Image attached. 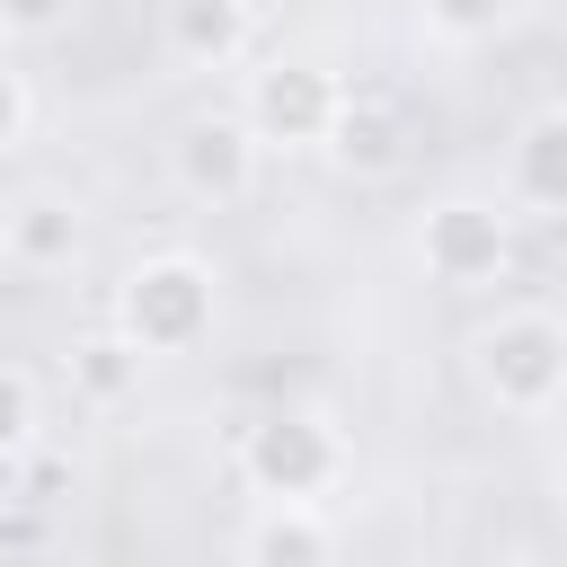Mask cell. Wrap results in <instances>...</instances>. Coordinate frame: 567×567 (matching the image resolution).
Wrapping results in <instances>:
<instances>
[{"label": "cell", "instance_id": "15", "mask_svg": "<svg viewBox=\"0 0 567 567\" xmlns=\"http://www.w3.org/2000/svg\"><path fill=\"white\" fill-rule=\"evenodd\" d=\"M27 425H35V399H27V381H18V372H0V452H18V443H27Z\"/></svg>", "mask_w": 567, "mask_h": 567}, {"label": "cell", "instance_id": "3", "mask_svg": "<svg viewBox=\"0 0 567 567\" xmlns=\"http://www.w3.org/2000/svg\"><path fill=\"white\" fill-rule=\"evenodd\" d=\"M239 478L266 505H319L346 478V434L319 408H275V416H257L239 434Z\"/></svg>", "mask_w": 567, "mask_h": 567}, {"label": "cell", "instance_id": "13", "mask_svg": "<svg viewBox=\"0 0 567 567\" xmlns=\"http://www.w3.org/2000/svg\"><path fill=\"white\" fill-rule=\"evenodd\" d=\"M416 18L443 44H487V35H505L523 18V0H416Z\"/></svg>", "mask_w": 567, "mask_h": 567}, {"label": "cell", "instance_id": "16", "mask_svg": "<svg viewBox=\"0 0 567 567\" xmlns=\"http://www.w3.org/2000/svg\"><path fill=\"white\" fill-rule=\"evenodd\" d=\"M27 115H35V106H27V80H18V71H0V151H18V142H27Z\"/></svg>", "mask_w": 567, "mask_h": 567}, {"label": "cell", "instance_id": "11", "mask_svg": "<svg viewBox=\"0 0 567 567\" xmlns=\"http://www.w3.org/2000/svg\"><path fill=\"white\" fill-rule=\"evenodd\" d=\"M505 177H514V204H532V213H558V221H567V106H549V115H532V124L514 133Z\"/></svg>", "mask_w": 567, "mask_h": 567}, {"label": "cell", "instance_id": "17", "mask_svg": "<svg viewBox=\"0 0 567 567\" xmlns=\"http://www.w3.org/2000/svg\"><path fill=\"white\" fill-rule=\"evenodd\" d=\"M558 523H567V470H558Z\"/></svg>", "mask_w": 567, "mask_h": 567}, {"label": "cell", "instance_id": "9", "mask_svg": "<svg viewBox=\"0 0 567 567\" xmlns=\"http://www.w3.org/2000/svg\"><path fill=\"white\" fill-rule=\"evenodd\" d=\"M239 567H337V523L319 505H257L239 532Z\"/></svg>", "mask_w": 567, "mask_h": 567}, {"label": "cell", "instance_id": "7", "mask_svg": "<svg viewBox=\"0 0 567 567\" xmlns=\"http://www.w3.org/2000/svg\"><path fill=\"white\" fill-rule=\"evenodd\" d=\"M80 248H89V230H80V213L62 204V195H18L9 213H0V257L9 266H27V275H62V266H80Z\"/></svg>", "mask_w": 567, "mask_h": 567}, {"label": "cell", "instance_id": "6", "mask_svg": "<svg viewBox=\"0 0 567 567\" xmlns=\"http://www.w3.org/2000/svg\"><path fill=\"white\" fill-rule=\"evenodd\" d=\"M257 133L239 124V115H195L177 142H168V177H177V195L186 204H213V213H230V204H248L257 195Z\"/></svg>", "mask_w": 567, "mask_h": 567}, {"label": "cell", "instance_id": "5", "mask_svg": "<svg viewBox=\"0 0 567 567\" xmlns=\"http://www.w3.org/2000/svg\"><path fill=\"white\" fill-rule=\"evenodd\" d=\"M505 257H514V221H505L487 195H443V204H425V221H416V266H425L434 284H452V292L496 284Z\"/></svg>", "mask_w": 567, "mask_h": 567}, {"label": "cell", "instance_id": "8", "mask_svg": "<svg viewBox=\"0 0 567 567\" xmlns=\"http://www.w3.org/2000/svg\"><path fill=\"white\" fill-rule=\"evenodd\" d=\"M257 44V0H168V53L186 71H230Z\"/></svg>", "mask_w": 567, "mask_h": 567}, {"label": "cell", "instance_id": "2", "mask_svg": "<svg viewBox=\"0 0 567 567\" xmlns=\"http://www.w3.org/2000/svg\"><path fill=\"white\" fill-rule=\"evenodd\" d=\"M470 381L487 390V408L505 416H540L567 399V319L549 310H496L470 337Z\"/></svg>", "mask_w": 567, "mask_h": 567}, {"label": "cell", "instance_id": "4", "mask_svg": "<svg viewBox=\"0 0 567 567\" xmlns=\"http://www.w3.org/2000/svg\"><path fill=\"white\" fill-rule=\"evenodd\" d=\"M337 106H346V89L319 62H266V71H248L239 124L257 133V151H319Z\"/></svg>", "mask_w": 567, "mask_h": 567}, {"label": "cell", "instance_id": "1", "mask_svg": "<svg viewBox=\"0 0 567 567\" xmlns=\"http://www.w3.org/2000/svg\"><path fill=\"white\" fill-rule=\"evenodd\" d=\"M213 301H221V275L186 248H159L142 257L124 284H115V337L151 363V354H186L213 337Z\"/></svg>", "mask_w": 567, "mask_h": 567}, {"label": "cell", "instance_id": "10", "mask_svg": "<svg viewBox=\"0 0 567 567\" xmlns=\"http://www.w3.org/2000/svg\"><path fill=\"white\" fill-rule=\"evenodd\" d=\"M319 151H328L346 177H390V168L408 159V124H399V106H390V97H346Z\"/></svg>", "mask_w": 567, "mask_h": 567}, {"label": "cell", "instance_id": "12", "mask_svg": "<svg viewBox=\"0 0 567 567\" xmlns=\"http://www.w3.org/2000/svg\"><path fill=\"white\" fill-rule=\"evenodd\" d=\"M71 390H80L89 408H124V399L142 390V354H133L115 328H97V337L71 346Z\"/></svg>", "mask_w": 567, "mask_h": 567}, {"label": "cell", "instance_id": "14", "mask_svg": "<svg viewBox=\"0 0 567 567\" xmlns=\"http://www.w3.org/2000/svg\"><path fill=\"white\" fill-rule=\"evenodd\" d=\"M71 9L80 0H0V27L9 35H53V27H71Z\"/></svg>", "mask_w": 567, "mask_h": 567}]
</instances>
